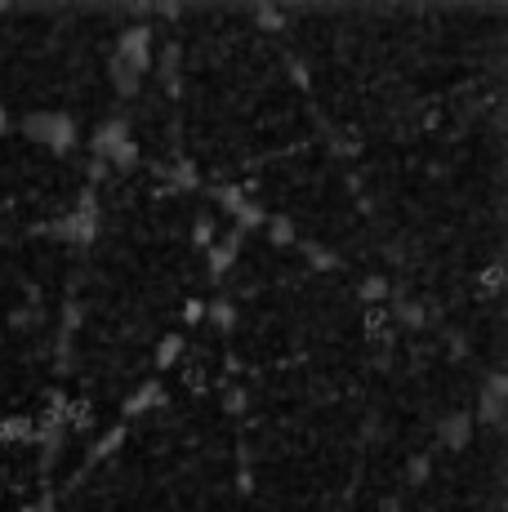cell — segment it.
<instances>
[{"label":"cell","instance_id":"cell-1","mask_svg":"<svg viewBox=\"0 0 508 512\" xmlns=\"http://www.w3.org/2000/svg\"><path fill=\"white\" fill-rule=\"evenodd\" d=\"M94 161H103L107 170H134L139 165V147L130 139V121L125 116H107V121L94 130Z\"/></svg>","mask_w":508,"mask_h":512},{"label":"cell","instance_id":"cell-2","mask_svg":"<svg viewBox=\"0 0 508 512\" xmlns=\"http://www.w3.org/2000/svg\"><path fill=\"white\" fill-rule=\"evenodd\" d=\"M23 134L50 152H72L76 147V121L67 112H32L23 121Z\"/></svg>","mask_w":508,"mask_h":512},{"label":"cell","instance_id":"cell-3","mask_svg":"<svg viewBox=\"0 0 508 512\" xmlns=\"http://www.w3.org/2000/svg\"><path fill=\"white\" fill-rule=\"evenodd\" d=\"M58 236H67L72 245H90L94 232H99V201H94V187H85L81 201H76V210L67 214L63 223L54 228Z\"/></svg>","mask_w":508,"mask_h":512},{"label":"cell","instance_id":"cell-4","mask_svg":"<svg viewBox=\"0 0 508 512\" xmlns=\"http://www.w3.org/2000/svg\"><path fill=\"white\" fill-rule=\"evenodd\" d=\"M116 63H125L134 76L152 72V32L148 27H125L116 41Z\"/></svg>","mask_w":508,"mask_h":512},{"label":"cell","instance_id":"cell-5","mask_svg":"<svg viewBox=\"0 0 508 512\" xmlns=\"http://www.w3.org/2000/svg\"><path fill=\"white\" fill-rule=\"evenodd\" d=\"M504 397H508V379L500 370L486 379V392H482V410H477V419L482 423H504Z\"/></svg>","mask_w":508,"mask_h":512},{"label":"cell","instance_id":"cell-6","mask_svg":"<svg viewBox=\"0 0 508 512\" xmlns=\"http://www.w3.org/2000/svg\"><path fill=\"white\" fill-rule=\"evenodd\" d=\"M468 432H473V415H464V410H455V415H446L442 423H437V441L451 450H464Z\"/></svg>","mask_w":508,"mask_h":512},{"label":"cell","instance_id":"cell-7","mask_svg":"<svg viewBox=\"0 0 508 512\" xmlns=\"http://www.w3.org/2000/svg\"><path fill=\"white\" fill-rule=\"evenodd\" d=\"M237 245H241V232H237V228L228 232V241L210 245V272H214V277H223V272L237 263Z\"/></svg>","mask_w":508,"mask_h":512},{"label":"cell","instance_id":"cell-8","mask_svg":"<svg viewBox=\"0 0 508 512\" xmlns=\"http://www.w3.org/2000/svg\"><path fill=\"white\" fill-rule=\"evenodd\" d=\"M156 76L165 81V90H170V94H179V45H165V49H161Z\"/></svg>","mask_w":508,"mask_h":512},{"label":"cell","instance_id":"cell-9","mask_svg":"<svg viewBox=\"0 0 508 512\" xmlns=\"http://www.w3.org/2000/svg\"><path fill=\"white\" fill-rule=\"evenodd\" d=\"M112 85H116V94H121V98H134V94H139V85H143V76H134L130 67L112 58Z\"/></svg>","mask_w":508,"mask_h":512},{"label":"cell","instance_id":"cell-10","mask_svg":"<svg viewBox=\"0 0 508 512\" xmlns=\"http://www.w3.org/2000/svg\"><path fill=\"white\" fill-rule=\"evenodd\" d=\"M214 201H219V210L223 214H232V219H237L241 210H246V196H241V187H214Z\"/></svg>","mask_w":508,"mask_h":512},{"label":"cell","instance_id":"cell-11","mask_svg":"<svg viewBox=\"0 0 508 512\" xmlns=\"http://www.w3.org/2000/svg\"><path fill=\"white\" fill-rule=\"evenodd\" d=\"M156 401H161V388H156V383H143V388L125 401V415H143V410L156 406Z\"/></svg>","mask_w":508,"mask_h":512},{"label":"cell","instance_id":"cell-12","mask_svg":"<svg viewBox=\"0 0 508 512\" xmlns=\"http://www.w3.org/2000/svg\"><path fill=\"white\" fill-rule=\"evenodd\" d=\"M205 317H210L219 330H228L232 321H237V308H232L228 299H214V303H205Z\"/></svg>","mask_w":508,"mask_h":512},{"label":"cell","instance_id":"cell-13","mask_svg":"<svg viewBox=\"0 0 508 512\" xmlns=\"http://www.w3.org/2000/svg\"><path fill=\"white\" fill-rule=\"evenodd\" d=\"M183 352V339L179 334H170V339H161V348H156V366H174Z\"/></svg>","mask_w":508,"mask_h":512},{"label":"cell","instance_id":"cell-14","mask_svg":"<svg viewBox=\"0 0 508 512\" xmlns=\"http://www.w3.org/2000/svg\"><path fill=\"white\" fill-rule=\"evenodd\" d=\"M268 236L277 245H295V223H290V219H272L268 223Z\"/></svg>","mask_w":508,"mask_h":512},{"label":"cell","instance_id":"cell-15","mask_svg":"<svg viewBox=\"0 0 508 512\" xmlns=\"http://www.w3.org/2000/svg\"><path fill=\"white\" fill-rule=\"evenodd\" d=\"M384 294H388V281H384V277H370L366 285H361V299H370V303L384 299Z\"/></svg>","mask_w":508,"mask_h":512},{"label":"cell","instance_id":"cell-16","mask_svg":"<svg viewBox=\"0 0 508 512\" xmlns=\"http://www.w3.org/2000/svg\"><path fill=\"white\" fill-rule=\"evenodd\" d=\"M254 18H259L263 27H281V9H272V5H259L254 9Z\"/></svg>","mask_w":508,"mask_h":512},{"label":"cell","instance_id":"cell-17","mask_svg":"<svg viewBox=\"0 0 508 512\" xmlns=\"http://www.w3.org/2000/svg\"><path fill=\"white\" fill-rule=\"evenodd\" d=\"M397 317H402L406 326H424V312H419L415 303H406V308H397Z\"/></svg>","mask_w":508,"mask_h":512},{"label":"cell","instance_id":"cell-18","mask_svg":"<svg viewBox=\"0 0 508 512\" xmlns=\"http://www.w3.org/2000/svg\"><path fill=\"white\" fill-rule=\"evenodd\" d=\"M174 183H179V187H192V183H197V170H192V165H179V170H174Z\"/></svg>","mask_w":508,"mask_h":512},{"label":"cell","instance_id":"cell-19","mask_svg":"<svg viewBox=\"0 0 508 512\" xmlns=\"http://www.w3.org/2000/svg\"><path fill=\"white\" fill-rule=\"evenodd\" d=\"M428 477V459H410V481H424Z\"/></svg>","mask_w":508,"mask_h":512},{"label":"cell","instance_id":"cell-20","mask_svg":"<svg viewBox=\"0 0 508 512\" xmlns=\"http://www.w3.org/2000/svg\"><path fill=\"white\" fill-rule=\"evenodd\" d=\"M201 317H205V303H188V308H183V321H188V326L201 321Z\"/></svg>","mask_w":508,"mask_h":512},{"label":"cell","instance_id":"cell-21","mask_svg":"<svg viewBox=\"0 0 508 512\" xmlns=\"http://www.w3.org/2000/svg\"><path fill=\"white\" fill-rule=\"evenodd\" d=\"M228 410H246V392H232V397H228Z\"/></svg>","mask_w":508,"mask_h":512},{"label":"cell","instance_id":"cell-22","mask_svg":"<svg viewBox=\"0 0 508 512\" xmlns=\"http://www.w3.org/2000/svg\"><path fill=\"white\" fill-rule=\"evenodd\" d=\"M210 236H214V228H210V223H197V241L205 245V241H210Z\"/></svg>","mask_w":508,"mask_h":512},{"label":"cell","instance_id":"cell-23","mask_svg":"<svg viewBox=\"0 0 508 512\" xmlns=\"http://www.w3.org/2000/svg\"><path fill=\"white\" fill-rule=\"evenodd\" d=\"M0 134H9V112L0 107Z\"/></svg>","mask_w":508,"mask_h":512},{"label":"cell","instance_id":"cell-24","mask_svg":"<svg viewBox=\"0 0 508 512\" xmlns=\"http://www.w3.org/2000/svg\"><path fill=\"white\" fill-rule=\"evenodd\" d=\"M27 512H50V504H36V508H27Z\"/></svg>","mask_w":508,"mask_h":512}]
</instances>
